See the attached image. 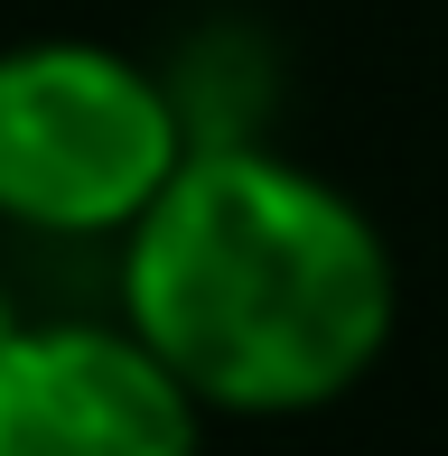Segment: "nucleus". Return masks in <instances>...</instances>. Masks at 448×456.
<instances>
[{"label": "nucleus", "instance_id": "7ed1b4c3", "mask_svg": "<svg viewBox=\"0 0 448 456\" xmlns=\"http://www.w3.org/2000/svg\"><path fill=\"white\" fill-rule=\"evenodd\" d=\"M196 391L121 326H29L0 354V456H196Z\"/></svg>", "mask_w": 448, "mask_h": 456}, {"label": "nucleus", "instance_id": "f03ea898", "mask_svg": "<svg viewBox=\"0 0 448 456\" xmlns=\"http://www.w3.org/2000/svg\"><path fill=\"white\" fill-rule=\"evenodd\" d=\"M187 168L178 102L112 47L37 37L0 56V215L29 233H131Z\"/></svg>", "mask_w": 448, "mask_h": 456}, {"label": "nucleus", "instance_id": "f257e3e1", "mask_svg": "<svg viewBox=\"0 0 448 456\" xmlns=\"http://www.w3.org/2000/svg\"><path fill=\"white\" fill-rule=\"evenodd\" d=\"M121 307L206 410L290 419L374 372L393 252L345 186L261 150H187L131 224Z\"/></svg>", "mask_w": 448, "mask_h": 456}, {"label": "nucleus", "instance_id": "20e7f679", "mask_svg": "<svg viewBox=\"0 0 448 456\" xmlns=\"http://www.w3.org/2000/svg\"><path fill=\"white\" fill-rule=\"evenodd\" d=\"M19 336H29V326H19V307H10V298H0V354H10V345H19Z\"/></svg>", "mask_w": 448, "mask_h": 456}]
</instances>
